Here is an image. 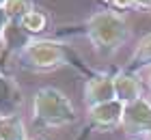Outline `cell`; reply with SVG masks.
<instances>
[{"mask_svg": "<svg viewBox=\"0 0 151 140\" xmlns=\"http://www.w3.org/2000/svg\"><path fill=\"white\" fill-rule=\"evenodd\" d=\"M134 4L145 9V11H151V0H134Z\"/></svg>", "mask_w": 151, "mask_h": 140, "instance_id": "14", "label": "cell"}, {"mask_svg": "<svg viewBox=\"0 0 151 140\" xmlns=\"http://www.w3.org/2000/svg\"><path fill=\"white\" fill-rule=\"evenodd\" d=\"M149 65H151V32L145 34V37L138 41V45L134 47L132 56L127 58V62L121 69L123 71H129V73H138L140 69H145Z\"/></svg>", "mask_w": 151, "mask_h": 140, "instance_id": "9", "label": "cell"}, {"mask_svg": "<svg viewBox=\"0 0 151 140\" xmlns=\"http://www.w3.org/2000/svg\"><path fill=\"white\" fill-rule=\"evenodd\" d=\"M30 140H56V138L50 136V134H39V136H35V138H30Z\"/></svg>", "mask_w": 151, "mask_h": 140, "instance_id": "15", "label": "cell"}, {"mask_svg": "<svg viewBox=\"0 0 151 140\" xmlns=\"http://www.w3.org/2000/svg\"><path fill=\"white\" fill-rule=\"evenodd\" d=\"M17 62L26 71H52L58 67H73L84 78H91L95 73L82 62V58L71 45L56 39H32L17 54Z\"/></svg>", "mask_w": 151, "mask_h": 140, "instance_id": "1", "label": "cell"}, {"mask_svg": "<svg viewBox=\"0 0 151 140\" xmlns=\"http://www.w3.org/2000/svg\"><path fill=\"white\" fill-rule=\"evenodd\" d=\"M114 78L116 71H95L91 78H86L84 84V106L86 108H95L101 103L114 101L116 99V90H114Z\"/></svg>", "mask_w": 151, "mask_h": 140, "instance_id": "5", "label": "cell"}, {"mask_svg": "<svg viewBox=\"0 0 151 140\" xmlns=\"http://www.w3.org/2000/svg\"><path fill=\"white\" fill-rule=\"evenodd\" d=\"M127 140H140V138H127Z\"/></svg>", "mask_w": 151, "mask_h": 140, "instance_id": "17", "label": "cell"}, {"mask_svg": "<svg viewBox=\"0 0 151 140\" xmlns=\"http://www.w3.org/2000/svg\"><path fill=\"white\" fill-rule=\"evenodd\" d=\"M17 24L24 28V32H28L30 37L35 39L37 34H43V32L47 30V24H50V19H47V15H45L43 11L32 9V11L28 13V15H24Z\"/></svg>", "mask_w": 151, "mask_h": 140, "instance_id": "11", "label": "cell"}, {"mask_svg": "<svg viewBox=\"0 0 151 140\" xmlns=\"http://www.w3.org/2000/svg\"><path fill=\"white\" fill-rule=\"evenodd\" d=\"M147 140H151V134H149V136H147Z\"/></svg>", "mask_w": 151, "mask_h": 140, "instance_id": "18", "label": "cell"}, {"mask_svg": "<svg viewBox=\"0 0 151 140\" xmlns=\"http://www.w3.org/2000/svg\"><path fill=\"white\" fill-rule=\"evenodd\" d=\"M82 34L91 41L97 54H114L119 47H123L132 37V28L125 22V17L116 11L104 9L93 13L82 24Z\"/></svg>", "mask_w": 151, "mask_h": 140, "instance_id": "2", "label": "cell"}, {"mask_svg": "<svg viewBox=\"0 0 151 140\" xmlns=\"http://www.w3.org/2000/svg\"><path fill=\"white\" fill-rule=\"evenodd\" d=\"M0 140H30L24 118L19 114L0 116Z\"/></svg>", "mask_w": 151, "mask_h": 140, "instance_id": "10", "label": "cell"}, {"mask_svg": "<svg viewBox=\"0 0 151 140\" xmlns=\"http://www.w3.org/2000/svg\"><path fill=\"white\" fill-rule=\"evenodd\" d=\"M32 9H35V2H32V0H6L2 4V11L6 13L9 22H19V19L24 15H28Z\"/></svg>", "mask_w": 151, "mask_h": 140, "instance_id": "12", "label": "cell"}, {"mask_svg": "<svg viewBox=\"0 0 151 140\" xmlns=\"http://www.w3.org/2000/svg\"><path fill=\"white\" fill-rule=\"evenodd\" d=\"M4 2H6V0H0V6H2V4H4Z\"/></svg>", "mask_w": 151, "mask_h": 140, "instance_id": "16", "label": "cell"}, {"mask_svg": "<svg viewBox=\"0 0 151 140\" xmlns=\"http://www.w3.org/2000/svg\"><path fill=\"white\" fill-rule=\"evenodd\" d=\"M149 84H151V80H149Z\"/></svg>", "mask_w": 151, "mask_h": 140, "instance_id": "19", "label": "cell"}, {"mask_svg": "<svg viewBox=\"0 0 151 140\" xmlns=\"http://www.w3.org/2000/svg\"><path fill=\"white\" fill-rule=\"evenodd\" d=\"M97 2L104 9H110V11H127L132 6H136L134 0H97Z\"/></svg>", "mask_w": 151, "mask_h": 140, "instance_id": "13", "label": "cell"}, {"mask_svg": "<svg viewBox=\"0 0 151 140\" xmlns=\"http://www.w3.org/2000/svg\"><path fill=\"white\" fill-rule=\"evenodd\" d=\"M123 110L125 106L114 99L95 108H86V125L84 131H114L123 125Z\"/></svg>", "mask_w": 151, "mask_h": 140, "instance_id": "4", "label": "cell"}, {"mask_svg": "<svg viewBox=\"0 0 151 140\" xmlns=\"http://www.w3.org/2000/svg\"><path fill=\"white\" fill-rule=\"evenodd\" d=\"M22 90L15 84V80L11 75H6L0 69V116H11V114H19L22 108Z\"/></svg>", "mask_w": 151, "mask_h": 140, "instance_id": "7", "label": "cell"}, {"mask_svg": "<svg viewBox=\"0 0 151 140\" xmlns=\"http://www.w3.org/2000/svg\"><path fill=\"white\" fill-rule=\"evenodd\" d=\"M114 90H116V99H119L123 106L142 99V84H140V80H138V75H136V73H129V71H123V69L116 71Z\"/></svg>", "mask_w": 151, "mask_h": 140, "instance_id": "8", "label": "cell"}, {"mask_svg": "<svg viewBox=\"0 0 151 140\" xmlns=\"http://www.w3.org/2000/svg\"><path fill=\"white\" fill-rule=\"evenodd\" d=\"M78 121L71 99L54 86H41L32 95V125L45 134L47 129L65 127Z\"/></svg>", "mask_w": 151, "mask_h": 140, "instance_id": "3", "label": "cell"}, {"mask_svg": "<svg viewBox=\"0 0 151 140\" xmlns=\"http://www.w3.org/2000/svg\"><path fill=\"white\" fill-rule=\"evenodd\" d=\"M123 129L127 134H151V101L145 97L127 103L123 110Z\"/></svg>", "mask_w": 151, "mask_h": 140, "instance_id": "6", "label": "cell"}]
</instances>
